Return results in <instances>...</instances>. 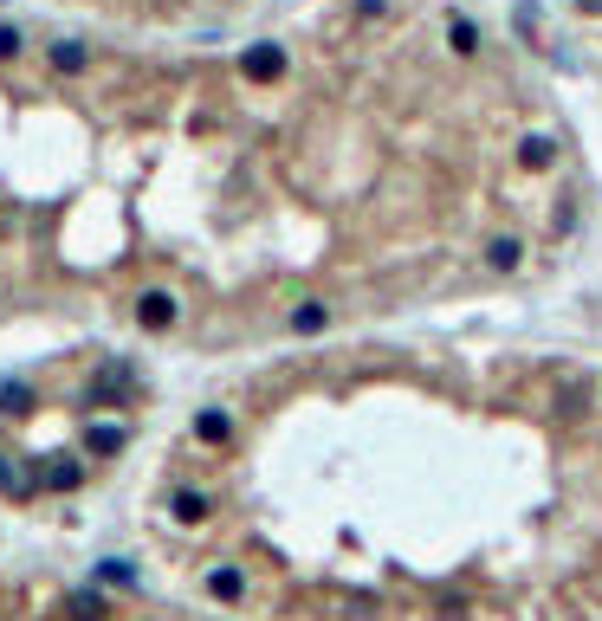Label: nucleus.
<instances>
[{"label":"nucleus","mask_w":602,"mask_h":621,"mask_svg":"<svg viewBox=\"0 0 602 621\" xmlns=\"http://www.w3.org/2000/svg\"><path fill=\"white\" fill-rule=\"evenodd\" d=\"M279 72H285V46H272V39H259V46L240 52V78H253V85H272Z\"/></svg>","instance_id":"f257e3e1"},{"label":"nucleus","mask_w":602,"mask_h":621,"mask_svg":"<svg viewBox=\"0 0 602 621\" xmlns=\"http://www.w3.org/2000/svg\"><path fill=\"white\" fill-rule=\"evenodd\" d=\"M175 311H182L175 292H143V298H136V324H143V330H169Z\"/></svg>","instance_id":"f03ea898"},{"label":"nucleus","mask_w":602,"mask_h":621,"mask_svg":"<svg viewBox=\"0 0 602 621\" xmlns=\"http://www.w3.org/2000/svg\"><path fill=\"white\" fill-rule=\"evenodd\" d=\"M123 440H130V434H123L117 421H91L85 427V453H123Z\"/></svg>","instance_id":"7ed1b4c3"},{"label":"nucleus","mask_w":602,"mask_h":621,"mask_svg":"<svg viewBox=\"0 0 602 621\" xmlns=\"http://www.w3.org/2000/svg\"><path fill=\"white\" fill-rule=\"evenodd\" d=\"M195 434L214 440V447H227V440H234V421H227L221 408H201V414H195Z\"/></svg>","instance_id":"20e7f679"},{"label":"nucleus","mask_w":602,"mask_h":621,"mask_svg":"<svg viewBox=\"0 0 602 621\" xmlns=\"http://www.w3.org/2000/svg\"><path fill=\"white\" fill-rule=\"evenodd\" d=\"M324 324H331V311H324V305H318V298H305V305H298V311H292V330H298V337H318V330H324Z\"/></svg>","instance_id":"39448f33"},{"label":"nucleus","mask_w":602,"mask_h":621,"mask_svg":"<svg viewBox=\"0 0 602 621\" xmlns=\"http://www.w3.org/2000/svg\"><path fill=\"white\" fill-rule=\"evenodd\" d=\"M551 156H557L551 136H525V143H518V162H525V169H551Z\"/></svg>","instance_id":"423d86ee"},{"label":"nucleus","mask_w":602,"mask_h":621,"mask_svg":"<svg viewBox=\"0 0 602 621\" xmlns=\"http://www.w3.org/2000/svg\"><path fill=\"white\" fill-rule=\"evenodd\" d=\"M518 253H525V246H518L512 233H499V240L486 246V266H492V272H512V266H518Z\"/></svg>","instance_id":"0eeeda50"},{"label":"nucleus","mask_w":602,"mask_h":621,"mask_svg":"<svg viewBox=\"0 0 602 621\" xmlns=\"http://www.w3.org/2000/svg\"><path fill=\"white\" fill-rule=\"evenodd\" d=\"M78 479H85V466H78V460H52L46 473H39V486H59V492H72Z\"/></svg>","instance_id":"6e6552de"},{"label":"nucleus","mask_w":602,"mask_h":621,"mask_svg":"<svg viewBox=\"0 0 602 621\" xmlns=\"http://www.w3.org/2000/svg\"><path fill=\"white\" fill-rule=\"evenodd\" d=\"M65 615L98 621V615H104V596H98V589H72V596H65Z\"/></svg>","instance_id":"1a4fd4ad"},{"label":"nucleus","mask_w":602,"mask_h":621,"mask_svg":"<svg viewBox=\"0 0 602 621\" xmlns=\"http://www.w3.org/2000/svg\"><path fill=\"white\" fill-rule=\"evenodd\" d=\"M0 414H33V389L26 382H0Z\"/></svg>","instance_id":"9d476101"},{"label":"nucleus","mask_w":602,"mask_h":621,"mask_svg":"<svg viewBox=\"0 0 602 621\" xmlns=\"http://www.w3.org/2000/svg\"><path fill=\"white\" fill-rule=\"evenodd\" d=\"M175 518L201 524V518H208V492H175Z\"/></svg>","instance_id":"9b49d317"},{"label":"nucleus","mask_w":602,"mask_h":621,"mask_svg":"<svg viewBox=\"0 0 602 621\" xmlns=\"http://www.w3.org/2000/svg\"><path fill=\"white\" fill-rule=\"evenodd\" d=\"M52 65H59V72H85V46H78V39H59V46H52Z\"/></svg>","instance_id":"f8f14e48"},{"label":"nucleus","mask_w":602,"mask_h":621,"mask_svg":"<svg viewBox=\"0 0 602 621\" xmlns=\"http://www.w3.org/2000/svg\"><path fill=\"white\" fill-rule=\"evenodd\" d=\"M33 486H39V479H33V473H13V466H7V453H0V492H20V499H26Z\"/></svg>","instance_id":"ddd939ff"},{"label":"nucleus","mask_w":602,"mask_h":621,"mask_svg":"<svg viewBox=\"0 0 602 621\" xmlns=\"http://www.w3.org/2000/svg\"><path fill=\"white\" fill-rule=\"evenodd\" d=\"M447 39H454V52H480V26H473V20H454Z\"/></svg>","instance_id":"4468645a"},{"label":"nucleus","mask_w":602,"mask_h":621,"mask_svg":"<svg viewBox=\"0 0 602 621\" xmlns=\"http://www.w3.org/2000/svg\"><path fill=\"white\" fill-rule=\"evenodd\" d=\"M208 589H214V596H227V602H234L240 589H246V576H240V570H214V576H208Z\"/></svg>","instance_id":"2eb2a0df"},{"label":"nucleus","mask_w":602,"mask_h":621,"mask_svg":"<svg viewBox=\"0 0 602 621\" xmlns=\"http://www.w3.org/2000/svg\"><path fill=\"white\" fill-rule=\"evenodd\" d=\"M98 583H117V589H130V583H136V570H130V563H117V557H111V563H98Z\"/></svg>","instance_id":"dca6fc26"},{"label":"nucleus","mask_w":602,"mask_h":621,"mask_svg":"<svg viewBox=\"0 0 602 621\" xmlns=\"http://www.w3.org/2000/svg\"><path fill=\"white\" fill-rule=\"evenodd\" d=\"M20 46H26V39H20V26H0V59H13Z\"/></svg>","instance_id":"f3484780"},{"label":"nucleus","mask_w":602,"mask_h":621,"mask_svg":"<svg viewBox=\"0 0 602 621\" xmlns=\"http://www.w3.org/2000/svg\"><path fill=\"white\" fill-rule=\"evenodd\" d=\"M357 7H363V13H389V0H357Z\"/></svg>","instance_id":"a211bd4d"},{"label":"nucleus","mask_w":602,"mask_h":621,"mask_svg":"<svg viewBox=\"0 0 602 621\" xmlns=\"http://www.w3.org/2000/svg\"><path fill=\"white\" fill-rule=\"evenodd\" d=\"M577 7H583V13H602V0H577Z\"/></svg>","instance_id":"6ab92c4d"}]
</instances>
